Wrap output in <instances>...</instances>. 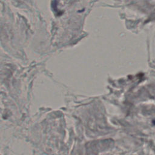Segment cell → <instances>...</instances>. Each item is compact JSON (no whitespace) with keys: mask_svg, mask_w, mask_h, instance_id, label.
<instances>
[{"mask_svg":"<svg viewBox=\"0 0 155 155\" xmlns=\"http://www.w3.org/2000/svg\"><path fill=\"white\" fill-rule=\"evenodd\" d=\"M153 124L155 125V120H153Z\"/></svg>","mask_w":155,"mask_h":155,"instance_id":"1","label":"cell"}]
</instances>
